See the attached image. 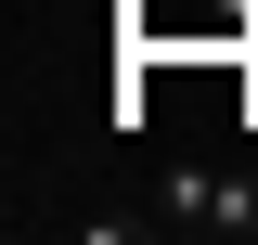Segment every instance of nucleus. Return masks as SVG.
I'll return each mask as SVG.
<instances>
[{"label": "nucleus", "mask_w": 258, "mask_h": 245, "mask_svg": "<svg viewBox=\"0 0 258 245\" xmlns=\"http://www.w3.org/2000/svg\"><path fill=\"white\" fill-rule=\"evenodd\" d=\"M155 219L168 232H258V181H232V168H168Z\"/></svg>", "instance_id": "f257e3e1"}]
</instances>
